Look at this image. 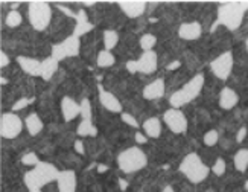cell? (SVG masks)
<instances>
[{
	"label": "cell",
	"instance_id": "32",
	"mask_svg": "<svg viewBox=\"0 0 248 192\" xmlns=\"http://www.w3.org/2000/svg\"><path fill=\"white\" fill-rule=\"evenodd\" d=\"M81 117L82 121H92V105L89 99L81 101Z\"/></svg>",
	"mask_w": 248,
	"mask_h": 192
},
{
	"label": "cell",
	"instance_id": "26",
	"mask_svg": "<svg viewBox=\"0 0 248 192\" xmlns=\"http://www.w3.org/2000/svg\"><path fill=\"white\" fill-rule=\"evenodd\" d=\"M114 64V55L110 52V50H101L98 53V66L99 67H110Z\"/></svg>",
	"mask_w": 248,
	"mask_h": 192
},
{
	"label": "cell",
	"instance_id": "35",
	"mask_svg": "<svg viewBox=\"0 0 248 192\" xmlns=\"http://www.w3.org/2000/svg\"><path fill=\"white\" fill-rule=\"evenodd\" d=\"M121 117H122V121H124L125 124H128L129 127L139 128V122L136 121V117H134L133 114H129V113H122V114H121Z\"/></svg>",
	"mask_w": 248,
	"mask_h": 192
},
{
	"label": "cell",
	"instance_id": "4",
	"mask_svg": "<svg viewBox=\"0 0 248 192\" xmlns=\"http://www.w3.org/2000/svg\"><path fill=\"white\" fill-rule=\"evenodd\" d=\"M202 84H204V77L201 73H198L190 81H187L185 85H183L180 90L172 93V96L169 98V104L172 105V109L180 110V107L195 99L202 89Z\"/></svg>",
	"mask_w": 248,
	"mask_h": 192
},
{
	"label": "cell",
	"instance_id": "5",
	"mask_svg": "<svg viewBox=\"0 0 248 192\" xmlns=\"http://www.w3.org/2000/svg\"><path fill=\"white\" fill-rule=\"evenodd\" d=\"M146 163H148L146 154L137 146L128 148L117 156V166L126 174L137 173V171L143 169L146 166Z\"/></svg>",
	"mask_w": 248,
	"mask_h": 192
},
{
	"label": "cell",
	"instance_id": "33",
	"mask_svg": "<svg viewBox=\"0 0 248 192\" xmlns=\"http://www.w3.org/2000/svg\"><path fill=\"white\" fill-rule=\"evenodd\" d=\"M21 163L28 165V166H37L40 163V159L35 153H26L23 157H21Z\"/></svg>",
	"mask_w": 248,
	"mask_h": 192
},
{
	"label": "cell",
	"instance_id": "17",
	"mask_svg": "<svg viewBox=\"0 0 248 192\" xmlns=\"http://www.w3.org/2000/svg\"><path fill=\"white\" fill-rule=\"evenodd\" d=\"M17 63L20 69L32 77H41V61L28 57H17Z\"/></svg>",
	"mask_w": 248,
	"mask_h": 192
},
{
	"label": "cell",
	"instance_id": "6",
	"mask_svg": "<svg viewBox=\"0 0 248 192\" xmlns=\"http://www.w3.org/2000/svg\"><path fill=\"white\" fill-rule=\"evenodd\" d=\"M28 17L29 23L35 31H45L52 20V8L47 2H31Z\"/></svg>",
	"mask_w": 248,
	"mask_h": 192
},
{
	"label": "cell",
	"instance_id": "42",
	"mask_svg": "<svg viewBox=\"0 0 248 192\" xmlns=\"http://www.w3.org/2000/svg\"><path fill=\"white\" fill-rule=\"evenodd\" d=\"M77 20H78V23H85V21H89L87 20V16H85V13L81 9L79 13H78V16H77Z\"/></svg>",
	"mask_w": 248,
	"mask_h": 192
},
{
	"label": "cell",
	"instance_id": "2",
	"mask_svg": "<svg viewBox=\"0 0 248 192\" xmlns=\"http://www.w3.org/2000/svg\"><path fill=\"white\" fill-rule=\"evenodd\" d=\"M60 171L57 168L47 163V162H40L34 169L28 171L25 174V185L29 191L32 189H41L52 181H57Z\"/></svg>",
	"mask_w": 248,
	"mask_h": 192
},
{
	"label": "cell",
	"instance_id": "7",
	"mask_svg": "<svg viewBox=\"0 0 248 192\" xmlns=\"http://www.w3.org/2000/svg\"><path fill=\"white\" fill-rule=\"evenodd\" d=\"M23 128V122H21L20 116L16 113H5L2 114L0 119V136L3 139H16Z\"/></svg>",
	"mask_w": 248,
	"mask_h": 192
},
{
	"label": "cell",
	"instance_id": "21",
	"mask_svg": "<svg viewBox=\"0 0 248 192\" xmlns=\"http://www.w3.org/2000/svg\"><path fill=\"white\" fill-rule=\"evenodd\" d=\"M26 128H28V131L31 136H37L41 130H43V122L40 119V116L37 113H32L26 117Z\"/></svg>",
	"mask_w": 248,
	"mask_h": 192
},
{
	"label": "cell",
	"instance_id": "34",
	"mask_svg": "<svg viewBox=\"0 0 248 192\" xmlns=\"http://www.w3.org/2000/svg\"><path fill=\"white\" fill-rule=\"evenodd\" d=\"M225 169H227V165H225V160L224 159H218L217 162H215L212 171L215 176H222L225 173Z\"/></svg>",
	"mask_w": 248,
	"mask_h": 192
},
{
	"label": "cell",
	"instance_id": "15",
	"mask_svg": "<svg viewBox=\"0 0 248 192\" xmlns=\"http://www.w3.org/2000/svg\"><path fill=\"white\" fill-rule=\"evenodd\" d=\"M61 112L66 121H73L75 117L81 114V104L75 102L69 96H64L61 101Z\"/></svg>",
	"mask_w": 248,
	"mask_h": 192
},
{
	"label": "cell",
	"instance_id": "11",
	"mask_svg": "<svg viewBox=\"0 0 248 192\" xmlns=\"http://www.w3.org/2000/svg\"><path fill=\"white\" fill-rule=\"evenodd\" d=\"M117 5H119V8L126 14V17L137 18L140 16H143L148 3L143 2V0H129V2H126V0H119Z\"/></svg>",
	"mask_w": 248,
	"mask_h": 192
},
{
	"label": "cell",
	"instance_id": "8",
	"mask_svg": "<svg viewBox=\"0 0 248 192\" xmlns=\"http://www.w3.org/2000/svg\"><path fill=\"white\" fill-rule=\"evenodd\" d=\"M233 64H234L233 53L232 52H224L210 63V69L215 73V77L225 81V80H229V77L232 75Z\"/></svg>",
	"mask_w": 248,
	"mask_h": 192
},
{
	"label": "cell",
	"instance_id": "49",
	"mask_svg": "<svg viewBox=\"0 0 248 192\" xmlns=\"http://www.w3.org/2000/svg\"><path fill=\"white\" fill-rule=\"evenodd\" d=\"M245 46H247V50H248V37H247V41H245Z\"/></svg>",
	"mask_w": 248,
	"mask_h": 192
},
{
	"label": "cell",
	"instance_id": "45",
	"mask_svg": "<svg viewBox=\"0 0 248 192\" xmlns=\"http://www.w3.org/2000/svg\"><path fill=\"white\" fill-rule=\"evenodd\" d=\"M163 192H174V189H172L170 186H166V188L163 189Z\"/></svg>",
	"mask_w": 248,
	"mask_h": 192
},
{
	"label": "cell",
	"instance_id": "19",
	"mask_svg": "<svg viewBox=\"0 0 248 192\" xmlns=\"http://www.w3.org/2000/svg\"><path fill=\"white\" fill-rule=\"evenodd\" d=\"M143 131L148 137L157 139L161 134V124L158 117H149L143 122Z\"/></svg>",
	"mask_w": 248,
	"mask_h": 192
},
{
	"label": "cell",
	"instance_id": "40",
	"mask_svg": "<svg viewBox=\"0 0 248 192\" xmlns=\"http://www.w3.org/2000/svg\"><path fill=\"white\" fill-rule=\"evenodd\" d=\"M75 151H77L78 154H85V148H84V144L81 141L75 142Z\"/></svg>",
	"mask_w": 248,
	"mask_h": 192
},
{
	"label": "cell",
	"instance_id": "1",
	"mask_svg": "<svg viewBox=\"0 0 248 192\" xmlns=\"http://www.w3.org/2000/svg\"><path fill=\"white\" fill-rule=\"evenodd\" d=\"M248 9V2H229L224 3L218 8V18L212 26V31H215L218 25H222L230 31L238 29L244 20V14Z\"/></svg>",
	"mask_w": 248,
	"mask_h": 192
},
{
	"label": "cell",
	"instance_id": "3",
	"mask_svg": "<svg viewBox=\"0 0 248 192\" xmlns=\"http://www.w3.org/2000/svg\"><path fill=\"white\" fill-rule=\"evenodd\" d=\"M180 173L185 176L190 183L197 185L209 177L210 168L202 162L198 154L190 153L183 159V162L180 163Z\"/></svg>",
	"mask_w": 248,
	"mask_h": 192
},
{
	"label": "cell",
	"instance_id": "13",
	"mask_svg": "<svg viewBox=\"0 0 248 192\" xmlns=\"http://www.w3.org/2000/svg\"><path fill=\"white\" fill-rule=\"evenodd\" d=\"M99 102L105 110L111 113H122V104L116 96L110 92H105L99 85Z\"/></svg>",
	"mask_w": 248,
	"mask_h": 192
},
{
	"label": "cell",
	"instance_id": "31",
	"mask_svg": "<svg viewBox=\"0 0 248 192\" xmlns=\"http://www.w3.org/2000/svg\"><path fill=\"white\" fill-rule=\"evenodd\" d=\"M92 29H93V25L89 23V21H85V23H77V26L73 29V35L79 38L81 35L87 34V32H90Z\"/></svg>",
	"mask_w": 248,
	"mask_h": 192
},
{
	"label": "cell",
	"instance_id": "20",
	"mask_svg": "<svg viewBox=\"0 0 248 192\" xmlns=\"http://www.w3.org/2000/svg\"><path fill=\"white\" fill-rule=\"evenodd\" d=\"M58 64L60 63L57 60H53L52 57L41 61V78L45 81H49L53 77V73L58 70Z\"/></svg>",
	"mask_w": 248,
	"mask_h": 192
},
{
	"label": "cell",
	"instance_id": "25",
	"mask_svg": "<svg viewBox=\"0 0 248 192\" xmlns=\"http://www.w3.org/2000/svg\"><path fill=\"white\" fill-rule=\"evenodd\" d=\"M78 136L85 137V136H96L98 131H96V127L92 124V121H81V124L78 125L77 130Z\"/></svg>",
	"mask_w": 248,
	"mask_h": 192
},
{
	"label": "cell",
	"instance_id": "22",
	"mask_svg": "<svg viewBox=\"0 0 248 192\" xmlns=\"http://www.w3.org/2000/svg\"><path fill=\"white\" fill-rule=\"evenodd\" d=\"M62 46L67 52V57H77L79 53V38L70 35L62 41Z\"/></svg>",
	"mask_w": 248,
	"mask_h": 192
},
{
	"label": "cell",
	"instance_id": "38",
	"mask_svg": "<svg viewBox=\"0 0 248 192\" xmlns=\"http://www.w3.org/2000/svg\"><path fill=\"white\" fill-rule=\"evenodd\" d=\"M247 137V127H242L241 130L238 131V134H236V142H244V139Z\"/></svg>",
	"mask_w": 248,
	"mask_h": 192
},
{
	"label": "cell",
	"instance_id": "14",
	"mask_svg": "<svg viewBox=\"0 0 248 192\" xmlns=\"http://www.w3.org/2000/svg\"><path fill=\"white\" fill-rule=\"evenodd\" d=\"M143 98L148 99V101H155V99H160L161 96L165 95V81L158 78L153 82H149L146 87L143 89Z\"/></svg>",
	"mask_w": 248,
	"mask_h": 192
},
{
	"label": "cell",
	"instance_id": "47",
	"mask_svg": "<svg viewBox=\"0 0 248 192\" xmlns=\"http://www.w3.org/2000/svg\"><path fill=\"white\" fill-rule=\"evenodd\" d=\"M29 192H41V189H32V191H29Z\"/></svg>",
	"mask_w": 248,
	"mask_h": 192
},
{
	"label": "cell",
	"instance_id": "46",
	"mask_svg": "<svg viewBox=\"0 0 248 192\" xmlns=\"http://www.w3.org/2000/svg\"><path fill=\"white\" fill-rule=\"evenodd\" d=\"M82 5H85V6H93L94 2H82Z\"/></svg>",
	"mask_w": 248,
	"mask_h": 192
},
{
	"label": "cell",
	"instance_id": "24",
	"mask_svg": "<svg viewBox=\"0 0 248 192\" xmlns=\"http://www.w3.org/2000/svg\"><path fill=\"white\" fill-rule=\"evenodd\" d=\"M117 41H119V35H117L116 31H113V29L104 31V45H105L107 50L111 52V49H114L117 46Z\"/></svg>",
	"mask_w": 248,
	"mask_h": 192
},
{
	"label": "cell",
	"instance_id": "9",
	"mask_svg": "<svg viewBox=\"0 0 248 192\" xmlns=\"http://www.w3.org/2000/svg\"><path fill=\"white\" fill-rule=\"evenodd\" d=\"M163 121L168 125V128L175 134H181L187 130V119L185 113L177 109H169L163 114Z\"/></svg>",
	"mask_w": 248,
	"mask_h": 192
},
{
	"label": "cell",
	"instance_id": "48",
	"mask_svg": "<svg viewBox=\"0 0 248 192\" xmlns=\"http://www.w3.org/2000/svg\"><path fill=\"white\" fill-rule=\"evenodd\" d=\"M245 191H247V192H248V180H247V181H245Z\"/></svg>",
	"mask_w": 248,
	"mask_h": 192
},
{
	"label": "cell",
	"instance_id": "16",
	"mask_svg": "<svg viewBox=\"0 0 248 192\" xmlns=\"http://www.w3.org/2000/svg\"><path fill=\"white\" fill-rule=\"evenodd\" d=\"M202 34L201 25L198 21H189V23H183L178 29V35L183 40H197Z\"/></svg>",
	"mask_w": 248,
	"mask_h": 192
},
{
	"label": "cell",
	"instance_id": "39",
	"mask_svg": "<svg viewBox=\"0 0 248 192\" xmlns=\"http://www.w3.org/2000/svg\"><path fill=\"white\" fill-rule=\"evenodd\" d=\"M8 64H9V57L2 50L0 52V67H6Z\"/></svg>",
	"mask_w": 248,
	"mask_h": 192
},
{
	"label": "cell",
	"instance_id": "37",
	"mask_svg": "<svg viewBox=\"0 0 248 192\" xmlns=\"http://www.w3.org/2000/svg\"><path fill=\"white\" fill-rule=\"evenodd\" d=\"M134 139H136V144H139V145H145L148 142V136L142 134V131H137L134 134Z\"/></svg>",
	"mask_w": 248,
	"mask_h": 192
},
{
	"label": "cell",
	"instance_id": "41",
	"mask_svg": "<svg viewBox=\"0 0 248 192\" xmlns=\"http://www.w3.org/2000/svg\"><path fill=\"white\" fill-rule=\"evenodd\" d=\"M126 70L129 73H136L137 72V63L136 61H128L126 63Z\"/></svg>",
	"mask_w": 248,
	"mask_h": 192
},
{
	"label": "cell",
	"instance_id": "23",
	"mask_svg": "<svg viewBox=\"0 0 248 192\" xmlns=\"http://www.w3.org/2000/svg\"><path fill=\"white\" fill-rule=\"evenodd\" d=\"M233 163H234V168L239 171V173H245L247 168H248V149H239L238 153L234 154V159H233Z\"/></svg>",
	"mask_w": 248,
	"mask_h": 192
},
{
	"label": "cell",
	"instance_id": "28",
	"mask_svg": "<svg viewBox=\"0 0 248 192\" xmlns=\"http://www.w3.org/2000/svg\"><path fill=\"white\" fill-rule=\"evenodd\" d=\"M5 23H6L9 28H17V26H20V25H21V14L18 13V11L13 9V11H11V13L6 16Z\"/></svg>",
	"mask_w": 248,
	"mask_h": 192
},
{
	"label": "cell",
	"instance_id": "43",
	"mask_svg": "<svg viewBox=\"0 0 248 192\" xmlns=\"http://www.w3.org/2000/svg\"><path fill=\"white\" fill-rule=\"evenodd\" d=\"M177 67H180V61H174V63H170L166 69H168V70H174V69H177Z\"/></svg>",
	"mask_w": 248,
	"mask_h": 192
},
{
	"label": "cell",
	"instance_id": "18",
	"mask_svg": "<svg viewBox=\"0 0 248 192\" xmlns=\"http://www.w3.org/2000/svg\"><path fill=\"white\" fill-rule=\"evenodd\" d=\"M238 101H239V96H238V93H236L233 89L225 87V89L221 90V93H219V105H221V109L232 110V109H234V107H236Z\"/></svg>",
	"mask_w": 248,
	"mask_h": 192
},
{
	"label": "cell",
	"instance_id": "36",
	"mask_svg": "<svg viewBox=\"0 0 248 192\" xmlns=\"http://www.w3.org/2000/svg\"><path fill=\"white\" fill-rule=\"evenodd\" d=\"M34 99H20L17 101L14 105H13V112H17V110H21V109H25V107H28V104H31Z\"/></svg>",
	"mask_w": 248,
	"mask_h": 192
},
{
	"label": "cell",
	"instance_id": "27",
	"mask_svg": "<svg viewBox=\"0 0 248 192\" xmlns=\"http://www.w3.org/2000/svg\"><path fill=\"white\" fill-rule=\"evenodd\" d=\"M155 43H157L155 35H153V34H145V35H142V38H140L139 46L143 49V52H149V50L154 49Z\"/></svg>",
	"mask_w": 248,
	"mask_h": 192
},
{
	"label": "cell",
	"instance_id": "29",
	"mask_svg": "<svg viewBox=\"0 0 248 192\" xmlns=\"http://www.w3.org/2000/svg\"><path fill=\"white\" fill-rule=\"evenodd\" d=\"M50 57H52L53 60H57L58 63L62 61L64 58H67V52H66V49H64L62 43L52 46V55H50Z\"/></svg>",
	"mask_w": 248,
	"mask_h": 192
},
{
	"label": "cell",
	"instance_id": "10",
	"mask_svg": "<svg viewBox=\"0 0 248 192\" xmlns=\"http://www.w3.org/2000/svg\"><path fill=\"white\" fill-rule=\"evenodd\" d=\"M137 63V72H142V73H153L157 70L158 66V57L154 50H149V52H143L140 55L139 60H136Z\"/></svg>",
	"mask_w": 248,
	"mask_h": 192
},
{
	"label": "cell",
	"instance_id": "44",
	"mask_svg": "<svg viewBox=\"0 0 248 192\" xmlns=\"http://www.w3.org/2000/svg\"><path fill=\"white\" fill-rule=\"evenodd\" d=\"M60 9H61V11H64V13H66L67 16H72V17L75 16V14L72 13V11H70V9H67V8H62V6H60Z\"/></svg>",
	"mask_w": 248,
	"mask_h": 192
},
{
	"label": "cell",
	"instance_id": "12",
	"mask_svg": "<svg viewBox=\"0 0 248 192\" xmlns=\"http://www.w3.org/2000/svg\"><path fill=\"white\" fill-rule=\"evenodd\" d=\"M57 186L60 192H75L77 191V174L72 169L60 171L57 178Z\"/></svg>",
	"mask_w": 248,
	"mask_h": 192
},
{
	"label": "cell",
	"instance_id": "30",
	"mask_svg": "<svg viewBox=\"0 0 248 192\" xmlns=\"http://www.w3.org/2000/svg\"><path fill=\"white\" fill-rule=\"evenodd\" d=\"M202 141H204V145H206V146H215L219 141V134H218L217 130H210V131H207L206 134H204Z\"/></svg>",
	"mask_w": 248,
	"mask_h": 192
}]
</instances>
